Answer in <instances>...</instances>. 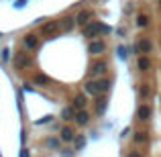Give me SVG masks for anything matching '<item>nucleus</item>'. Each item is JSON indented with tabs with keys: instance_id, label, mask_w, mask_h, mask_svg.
Masks as SVG:
<instances>
[{
	"instance_id": "nucleus-30",
	"label": "nucleus",
	"mask_w": 161,
	"mask_h": 157,
	"mask_svg": "<svg viewBox=\"0 0 161 157\" xmlns=\"http://www.w3.org/2000/svg\"><path fill=\"white\" fill-rule=\"evenodd\" d=\"M159 8H161V0H159Z\"/></svg>"
},
{
	"instance_id": "nucleus-10",
	"label": "nucleus",
	"mask_w": 161,
	"mask_h": 157,
	"mask_svg": "<svg viewBox=\"0 0 161 157\" xmlns=\"http://www.w3.org/2000/svg\"><path fill=\"white\" fill-rule=\"evenodd\" d=\"M86 104H88V94H78L74 98V108L75 110H84Z\"/></svg>"
},
{
	"instance_id": "nucleus-28",
	"label": "nucleus",
	"mask_w": 161,
	"mask_h": 157,
	"mask_svg": "<svg viewBox=\"0 0 161 157\" xmlns=\"http://www.w3.org/2000/svg\"><path fill=\"white\" fill-rule=\"evenodd\" d=\"M126 157H143L141 153H139V151H130V153L129 155H126Z\"/></svg>"
},
{
	"instance_id": "nucleus-26",
	"label": "nucleus",
	"mask_w": 161,
	"mask_h": 157,
	"mask_svg": "<svg viewBox=\"0 0 161 157\" xmlns=\"http://www.w3.org/2000/svg\"><path fill=\"white\" fill-rule=\"evenodd\" d=\"M8 57H10V51L4 49V51H2V59H4V61H8Z\"/></svg>"
},
{
	"instance_id": "nucleus-24",
	"label": "nucleus",
	"mask_w": 161,
	"mask_h": 157,
	"mask_svg": "<svg viewBox=\"0 0 161 157\" xmlns=\"http://www.w3.org/2000/svg\"><path fill=\"white\" fill-rule=\"evenodd\" d=\"M47 145L51 147V149H59V145H61V139H47Z\"/></svg>"
},
{
	"instance_id": "nucleus-17",
	"label": "nucleus",
	"mask_w": 161,
	"mask_h": 157,
	"mask_svg": "<svg viewBox=\"0 0 161 157\" xmlns=\"http://www.w3.org/2000/svg\"><path fill=\"white\" fill-rule=\"evenodd\" d=\"M149 23H151V19L147 14H139L137 16V27L139 29H147V27H149Z\"/></svg>"
},
{
	"instance_id": "nucleus-12",
	"label": "nucleus",
	"mask_w": 161,
	"mask_h": 157,
	"mask_svg": "<svg viewBox=\"0 0 161 157\" xmlns=\"http://www.w3.org/2000/svg\"><path fill=\"white\" fill-rule=\"evenodd\" d=\"M147 141H149V133L147 131H139V133L133 135V143H137V145H143Z\"/></svg>"
},
{
	"instance_id": "nucleus-2",
	"label": "nucleus",
	"mask_w": 161,
	"mask_h": 157,
	"mask_svg": "<svg viewBox=\"0 0 161 157\" xmlns=\"http://www.w3.org/2000/svg\"><path fill=\"white\" fill-rule=\"evenodd\" d=\"M75 131H74V126H69V125H65V126H61V131H59V139H61L63 143H74L75 141Z\"/></svg>"
},
{
	"instance_id": "nucleus-1",
	"label": "nucleus",
	"mask_w": 161,
	"mask_h": 157,
	"mask_svg": "<svg viewBox=\"0 0 161 157\" xmlns=\"http://www.w3.org/2000/svg\"><path fill=\"white\" fill-rule=\"evenodd\" d=\"M102 33H110V27L108 25H102L100 20H92V23H88L86 27H84V37H86V39L94 41V37H100Z\"/></svg>"
},
{
	"instance_id": "nucleus-8",
	"label": "nucleus",
	"mask_w": 161,
	"mask_h": 157,
	"mask_svg": "<svg viewBox=\"0 0 161 157\" xmlns=\"http://www.w3.org/2000/svg\"><path fill=\"white\" fill-rule=\"evenodd\" d=\"M84 94H88V96H98L100 94V88H98V82H86L84 84Z\"/></svg>"
},
{
	"instance_id": "nucleus-22",
	"label": "nucleus",
	"mask_w": 161,
	"mask_h": 157,
	"mask_svg": "<svg viewBox=\"0 0 161 157\" xmlns=\"http://www.w3.org/2000/svg\"><path fill=\"white\" fill-rule=\"evenodd\" d=\"M74 25H75V19H63L61 27H63V31H67V33H69L71 29H74Z\"/></svg>"
},
{
	"instance_id": "nucleus-9",
	"label": "nucleus",
	"mask_w": 161,
	"mask_h": 157,
	"mask_svg": "<svg viewBox=\"0 0 161 157\" xmlns=\"http://www.w3.org/2000/svg\"><path fill=\"white\" fill-rule=\"evenodd\" d=\"M92 16H94V12H92V10H82L78 16H75V23L82 25V27H86L88 23H92V20H90Z\"/></svg>"
},
{
	"instance_id": "nucleus-25",
	"label": "nucleus",
	"mask_w": 161,
	"mask_h": 157,
	"mask_svg": "<svg viewBox=\"0 0 161 157\" xmlns=\"http://www.w3.org/2000/svg\"><path fill=\"white\" fill-rule=\"evenodd\" d=\"M49 121H53V116H49V114H47V116H43L41 121H37L35 125H43V122H49Z\"/></svg>"
},
{
	"instance_id": "nucleus-13",
	"label": "nucleus",
	"mask_w": 161,
	"mask_h": 157,
	"mask_svg": "<svg viewBox=\"0 0 161 157\" xmlns=\"http://www.w3.org/2000/svg\"><path fill=\"white\" fill-rule=\"evenodd\" d=\"M75 122H78V125H88V122H90V114L86 112V110H78V112H75Z\"/></svg>"
},
{
	"instance_id": "nucleus-19",
	"label": "nucleus",
	"mask_w": 161,
	"mask_h": 157,
	"mask_svg": "<svg viewBox=\"0 0 161 157\" xmlns=\"http://www.w3.org/2000/svg\"><path fill=\"white\" fill-rule=\"evenodd\" d=\"M74 145H75V151L84 149V147H86V137H84V135H78V137H75V141H74Z\"/></svg>"
},
{
	"instance_id": "nucleus-16",
	"label": "nucleus",
	"mask_w": 161,
	"mask_h": 157,
	"mask_svg": "<svg viewBox=\"0 0 161 157\" xmlns=\"http://www.w3.org/2000/svg\"><path fill=\"white\" fill-rule=\"evenodd\" d=\"M75 112H78V110H75L74 106H65V108L61 110V118L63 121H71V118H75Z\"/></svg>"
},
{
	"instance_id": "nucleus-29",
	"label": "nucleus",
	"mask_w": 161,
	"mask_h": 157,
	"mask_svg": "<svg viewBox=\"0 0 161 157\" xmlns=\"http://www.w3.org/2000/svg\"><path fill=\"white\" fill-rule=\"evenodd\" d=\"M20 157H29V149H25V147H23V149H20Z\"/></svg>"
},
{
	"instance_id": "nucleus-23",
	"label": "nucleus",
	"mask_w": 161,
	"mask_h": 157,
	"mask_svg": "<svg viewBox=\"0 0 161 157\" xmlns=\"http://www.w3.org/2000/svg\"><path fill=\"white\" fill-rule=\"evenodd\" d=\"M106 106H108V104H106V100L102 98L98 104H96V112H98V114H104V112H106Z\"/></svg>"
},
{
	"instance_id": "nucleus-6",
	"label": "nucleus",
	"mask_w": 161,
	"mask_h": 157,
	"mask_svg": "<svg viewBox=\"0 0 161 157\" xmlns=\"http://www.w3.org/2000/svg\"><path fill=\"white\" fill-rule=\"evenodd\" d=\"M151 114H153V108H151V104H141L137 110V118L141 122H147L151 118Z\"/></svg>"
},
{
	"instance_id": "nucleus-21",
	"label": "nucleus",
	"mask_w": 161,
	"mask_h": 157,
	"mask_svg": "<svg viewBox=\"0 0 161 157\" xmlns=\"http://www.w3.org/2000/svg\"><path fill=\"white\" fill-rule=\"evenodd\" d=\"M149 94H151L149 86H147V84H141V88H139V96H141L143 100H147V98H149Z\"/></svg>"
},
{
	"instance_id": "nucleus-18",
	"label": "nucleus",
	"mask_w": 161,
	"mask_h": 157,
	"mask_svg": "<svg viewBox=\"0 0 161 157\" xmlns=\"http://www.w3.org/2000/svg\"><path fill=\"white\" fill-rule=\"evenodd\" d=\"M110 80L108 78H102V80H98V88H100V94H104V92H108L110 90Z\"/></svg>"
},
{
	"instance_id": "nucleus-11",
	"label": "nucleus",
	"mask_w": 161,
	"mask_h": 157,
	"mask_svg": "<svg viewBox=\"0 0 161 157\" xmlns=\"http://www.w3.org/2000/svg\"><path fill=\"white\" fill-rule=\"evenodd\" d=\"M14 63H16V67H27V65H31V57L27 53H16Z\"/></svg>"
},
{
	"instance_id": "nucleus-15",
	"label": "nucleus",
	"mask_w": 161,
	"mask_h": 157,
	"mask_svg": "<svg viewBox=\"0 0 161 157\" xmlns=\"http://www.w3.org/2000/svg\"><path fill=\"white\" fill-rule=\"evenodd\" d=\"M137 65H139V70H141V71H149L151 70V59H149V55H141Z\"/></svg>"
},
{
	"instance_id": "nucleus-7",
	"label": "nucleus",
	"mask_w": 161,
	"mask_h": 157,
	"mask_svg": "<svg viewBox=\"0 0 161 157\" xmlns=\"http://www.w3.org/2000/svg\"><path fill=\"white\" fill-rule=\"evenodd\" d=\"M108 70V63L106 61H96L92 63V70H90V76H94V78H98V76H104Z\"/></svg>"
},
{
	"instance_id": "nucleus-20",
	"label": "nucleus",
	"mask_w": 161,
	"mask_h": 157,
	"mask_svg": "<svg viewBox=\"0 0 161 157\" xmlns=\"http://www.w3.org/2000/svg\"><path fill=\"white\" fill-rule=\"evenodd\" d=\"M33 82H35V86H45V84H49V78H47V76H43V74H37Z\"/></svg>"
},
{
	"instance_id": "nucleus-27",
	"label": "nucleus",
	"mask_w": 161,
	"mask_h": 157,
	"mask_svg": "<svg viewBox=\"0 0 161 157\" xmlns=\"http://www.w3.org/2000/svg\"><path fill=\"white\" fill-rule=\"evenodd\" d=\"M118 55L125 59V57H126V49H125V47H118Z\"/></svg>"
},
{
	"instance_id": "nucleus-5",
	"label": "nucleus",
	"mask_w": 161,
	"mask_h": 157,
	"mask_svg": "<svg viewBox=\"0 0 161 157\" xmlns=\"http://www.w3.org/2000/svg\"><path fill=\"white\" fill-rule=\"evenodd\" d=\"M23 45L27 51H35L37 47H39V39H37V35H33V33H29V35L23 37Z\"/></svg>"
},
{
	"instance_id": "nucleus-3",
	"label": "nucleus",
	"mask_w": 161,
	"mask_h": 157,
	"mask_svg": "<svg viewBox=\"0 0 161 157\" xmlns=\"http://www.w3.org/2000/svg\"><path fill=\"white\" fill-rule=\"evenodd\" d=\"M133 49H135L137 53H143V55H145V53H151V51H153V43H151V39L143 37V39L137 41V45H135Z\"/></svg>"
},
{
	"instance_id": "nucleus-4",
	"label": "nucleus",
	"mask_w": 161,
	"mask_h": 157,
	"mask_svg": "<svg viewBox=\"0 0 161 157\" xmlns=\"http://www.w3.org/2000/svg\"><path fill=\"white\" fill-rule=\"evenodd\" d=\"M88 51L92 55H102L106 51V43L100 41V39H94V41H90V45H88Z\"/></svg>"
},
{
	"instance_id": "nucleus-14",
	"label": "nucleus",
	"mask_w": 161,
	"mask_h": 157,
	"mask_svg": "<svg viewBox=\"0 0 161 157\" xmlns=\"http://www.w3.org/2000/svg\"><path fill=\"white\" fill-rule=\"evenodd\" d=\"M57 31H59V23L57 20H51V23L43 25V33H47V35H55Z\"/></svg>"
}]
</instances>
